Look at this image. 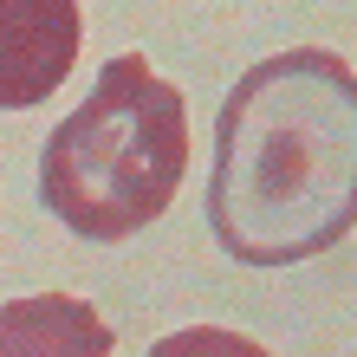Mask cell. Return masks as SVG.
Segmentation results:
<instances>
[{
  "label": "cell",
  "mask_w": 357,
  "mask_h": 357,
  "mask_svg": "<svg viewBox=\"0 0 357 357\" xmlns=\"http://www.w3.org/2000/svg\"><path fill=\"white\" fill-rule=\"evenodd\" d=\"M208 227L241 266L319 260L357 227V72L338 52H273L221 98Z\"/></svg>",
  "instance_id": "1"
},
{
  "label": "cell",
  "mask_w": 357,
  "mask_h": 357,
  "mask_svg": "<svg viewBox=\"0 0 357 357\" xmlns=\"http://www.w3.org/2000/svg\"><path fill=\"white\" fill-rule=\"evenodd\" d=\"M188 176V104L143 52L98 72L91 98L52 123L39 150V202L78 241H130L169 215Z\"/></svg>",
  "instance_id": "2"
},
{
  "label": "cell",
  "mask_w": 357,
  "mask_h": 357,
  "mask_svg": "<svg viewBox=\"0 0 357 357\" xmlns=\"http://www.w3.org/2000/svg\"><path fill=\"white\" fill-rule=\"evenodd\" d=\"M85 13L72 0H0V111H33L66 85Z\"/></svg>",
  "instance_id": "3"
},
{
  "label": "cell",
  "mask_w": 357,
  "mask_h": 357,
  "mask_svg": "<svg viewBox=\"0 0 357 357\" xmlns=\"http://www.w3.org/2000/svg\"><path fill=\"white\" fill-rule=\"evenodd\" d=\"M117 331L78 292H26L0 305V357H111Z\"/></svg>",
  "instance_id": "4"
},
{
  "label": "cell",
  "mask_w": 357,
  "mask_h": 357,
  "mask_svg": "<svg viewBox=\"0 0 357 357\" xmlns=\"http://www.w3.org/2000/svg\"><path fill=\"white\" fill-rule=\"evenodd\" d=\"M143 357H273V351L241 338V331H221V325H188V331H169L162 344H150Z\"/></svg>",
  "instance_id": "5"
}]
</instances>
